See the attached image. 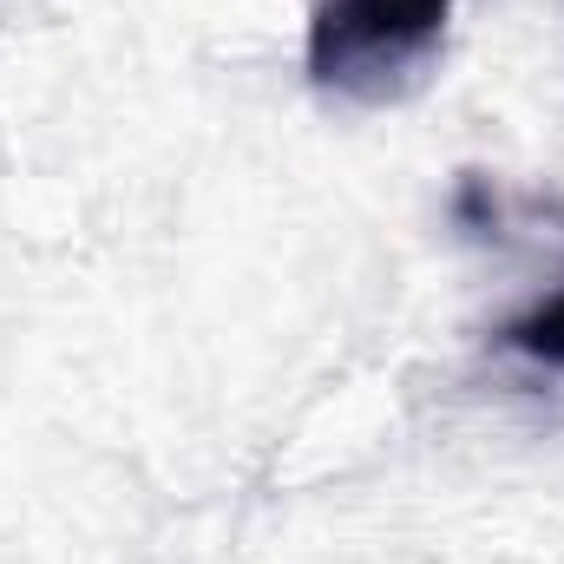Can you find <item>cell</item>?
I'll return each instance as SVG.
<instances>
[{"instance_id": "6da1fadb", "label": "cell", "mask_w": 564, "mask_h": 564, "mask_svg": "<svg viewBox=\"0 0 564 564\" xmlns=\"http://www.w3.org/2000/svg\"><path fill=\"white\" fill-rule=\"evenodd\" d=\"M446 20L453 0H322L308 20V86L381 106L426 73Z\"/></svg>"}, {"instance_id": "7a4b0ae2", "label": "cell", "mask_w": 564, "mask_h": 564, "mask_svg": "<svg viewBox=\"0 0 564 564\" xmlns=\"http://www.w3.org/2000/svg\"><path fill=\"white\" fill-rule=\"evenodd\" d=\"M499 348H506V355H525V361H539V368H564V289L552 302L512 315V322L499 328Z\"/></svg>"}]
</instances>
